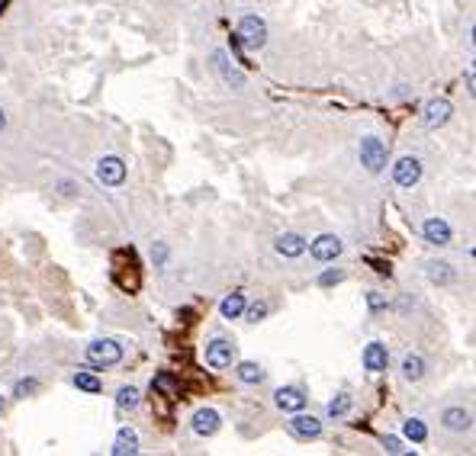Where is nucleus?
I'll return each mask as SVG.
<instances>
[{"label":"nucleus","instance_id":"b1692460","mask_svg":"<svg viewBox=\"0 0 476 456\" xmlns=\"http://www.w3.org/2000/svg\"><path fill=\"white\" fill-rule=\"evenodd\" d=\"M116 405H120L122 411H132L139 405V389H135V386H122V389L116 392Z\"/></svg>","mask_w":476,"mask_h":456},{"label":"nucleus","instance_id":"20e7f679","mask_svg":"<svg viewBox=\"0 0 476 456\" xmlns=\"http://www.w3.org/2000/svg\"><path fill=\"white\" fill-rule=\"evenodd\" d=\"M361 164H364L370 174H380L386 168V145H383L377 135H364L361 139Z\"/></svg>","mask_w":476,"mask_h":456},{"label":"nucleus","instance_id":"473e14b6","mask_svg":"<svg viewBox=\"0 0 476 456\" xmlns=\"http://www.w3.org/2000/svg\"><path fill=\"white\" fill-rule=\"evenodd\" d=\"M0 411H3V395H0Z\"/></svg>","mask_w":476,"mask_h":456},{"label":"nucleus","instance_id":"393cba45","mask_svg":"<svg viewBox=\"0 0 476 456\" xmlns=\"http://www.w3.org/2000/svg\"><path fill=\"white\" fill-rule=\"evenodd\" d=\"M75 386L81 392H91V395H97V392L103 389V382L97 379V376H91V373H77V376H75Z\"/></svg>","mask_w":476,"mask_h":456},{"label":"nucleus","instance_id":"cd10ccee","mask_svg":"<svg viewBox=\"0 0 476 456\" xmlns=\"http://www.w3.org/2000/svg\"><path fill=\"white\" fill-rule=\"evenodd\" d=\"M383 447H386V453H406V447H402L399 437H386L383 440Z\"/></svg>","mask_w":476,"mask_h":456},{"label":"nucleus","instance_id":"a878e982","mask_svg":"<svg viewBox=\"0 0 476 456\" xmlns=\"http://www.w3.org/2000/svg\"><path fill=\"white\" fill-rule=\"evenodd\" d=\"M36 389H39V382H36V379H19V382H17V395H19V399H26L29 392H36Z\"/></svg>","mask_w":476,"mask_h":456},{"label":"nucleus","instance_id":"5701e85b","mask_svg":"<svg viewBox=\"0 0 476 456\" xmlns=\"http://www.w3.org/2000/svg\"><path fill=\"white\" fill-rule=\"evenodd\" d=\"M402 434L412 440V444H421V440H428V428H425V421L419 418H409L402 424Z\"/></svg>","mask_w":476,"mask_h":456},{"label":"nucleus","instance_id":"dca6fc26","mask_svg":"<svg viewBox=\"0 0 476 456\" xmlns=\"http://www.w3.org/2000/svg\"><path fill=\"white\" fill-rule=\"evenodd\" d=\"M113 453H116V456H132V453H139V434H135L132 428H122L120 434H116Z\"/></svg>","mask_w":476,"mask_h":456},{"label":"nucleus","instance_id":"6ab92c4d","mask_svg":"<svg viewBox=\"0 0 476 456\" xmlns=\"http://www.w3.org/2000/svg\"><path fill=\"white\" fill-rule=\"evenodd\" d=\"M354 408V399H351V395H348V392H338L335 399L328 402V418H345L348 411Z\"/></svg>","mask_w":476,"mask_h":456},{"label":"nucleus","instance_id":"2eb2a0df","mask_svg":"<svg viewBox=\"0 0 476 456\" xmlns=\"http://www.w3.org/2000/svg\"><path fill=\"white\" fill-rule=\"evenodd\" d=\"M277 251L283 254V257H299V254L306 251V238L296 232H287L277 238Z\"/></svg>","mask_w":476,"mask_h":456},{"label":"nucleus","instance_id":"ddd939ff","mask_svg":"<svg viewBox=\"0 0 476 456\" xmlns=\"http://www.w3.org/2000/svg\"><path fill=\"white\" fill-rule=\"evenodd\" d=\"M421 235H425V241L435 244V248H444L450 241V225L444 219H428V222L421 225Z\"/></svg>","mask_w":476,"mask_h":456},{"label":"nucleus","instance_id":"2f4dec72","mask_svg":"<svg viewBox=\"0 0 476 456\" xmlns=\"http://www.w3.org/2000/svg\"><path fill=\"white\" fill-rule=\"evenodd\" d=\"M3 126H7V116H3V110H0V129H3Z\"/></svg>","mask_w":476,"mask_h":456},{"label":"nucleus","instance_id":"f257e3e1","mask_svg":"<svg viewBox=\"0 0 476 456\" xmlns=\"http://www.w3.org/2000/svg\"><path fill=\"white\" fill-rule=\"evenodd\" d=\"M122 360V344L120 341H110V337H100L94 344H87V364L91 366H116Z\"/></svg>","mask_w":476,"mask_h":456},{"label":"nucleus","instance_id":"f3484780","mask_svg":"<svg viewBox=\"0 0 476 456\" xmlns=\"http://www.w3.org/2000/svg\"><path fill=\"white\" fill-rule=\"evenodd\" d=\"M402 379L406 382H421L425 379V360H421L419 354L402 357Z\"/></svg>","mask_w":476,"mask_h":456},{"label":"nucleus","instance_id":"4468645a","mask_svg":"<svg viewBox=\"0 0 476 456\" xmlns=\"http://www.w3.org/2000/svg\"><path fill=\"white\" fill-rule=\"evenodd\" d=\"M441 424H444V430H450V434H464V430H470V411L467 408H444V415H441Z\"/></svg>","mask_w":476,"mask_h":456},{"label":"nucleus","instance_id":"39448f33","mask_svg":"<svg viewBox=\"0 0 476 456\" xmlns=\"http://www.w3.org/2000/svg\"><path fill=\"white\" fill-rule=\"evenodd\" d=\"M392 180H396L399 186H406V190H412V186L421 180V161L415 158V155L399 158L396 164H392Z\"/></svg>","mask_w":476,"mask_h":456},{"label":"nucleus","instance_id":"bb28decb","mask_svg":"<svg viewBox=\"0 0 476 456\" xmlns=\"http://www.w3.org/2000/svg\"><path fill=\"white\" fill-rule=\"evenodd\" d=\"M341 279H345V273L341 270H325L322 277H318V283H322V286H332V283H341Z\"/></svg>","mask_w":476,"mask_h":456},{"label":"nucleus","instance_id":"7c9ffc66","mask_svg":"<svg viewBox=\"0 0 476 456\" xmlns=\"http://www.w3.org/2000/svg\"><path fill=\"white\" fill-rule=\"evenodd\" d=\"M367 306H370V308H383V306H386V296H383V293H367Z\"/></svg>","mask_w":476,"mask_h":456},{"label":"nucleus","instance_id":"a211bd4d","mask_svg":"<svg viewBox=\"0 0 476 456\" xmlns=\"http://www.w3.org/2000/svg\"><path fill=\"white\" fill-rule=\"evenodd\" d=\"M428 277L435 279V283H441V286H448V283L457 279V273H454V267H450L448 261H431L428 264Z\"/></svg>","mask_w":476,"mask_h":456},{"label":"nucleus","instance_id":"6e6552de","mask_svg":"<svg viewBox=\"0 0 476 456\" xmlns=\"http://www.w3.org/2000/svg\"><path fill=\"white\" fill-rule=\"evenodd\" d=\"M341 248H345V244H341L338 235H318L316 241L309 244V254H312L316 261H335L338 254H341Z\"/></svg>","mask_w":476,"mask_h":456},{"label":"nucleus","instance_id":"f03ea898","mask_svg":"<svg viewBox=\"0 0 476 456\" xmlns=\"http://www.w3.org/2000/svg\"><path fill=\"white\" fill-rule=\"evenodd\" d=\"M238 42H242L245 48H261L264 42H267V23H264L261 17H254V13H248V17H242V23H238Z\"/></svg>","mask_w":476,"mask_h":456},{"label":"nucleus","instance_id":"f8f14e48","mask_svg":"<svg viewBox=\"0 0 476 456\" xmlns=\"http://www.w3.org/2000/svg\"><path fill=\"white\" fill-rule=\"evenodd\" d=\"M450 112H454V110H450L448 100H431L428 106H425V116H421V119H425L428 129H441V126H448Z\"/></svg>","mask_w":476,"mask_h":456},{"label":"nucleus","instance_id":"c756f323","mask_svg":"<svg viewBox=\"0 0 476 456\" xmlns=\"http://www.w3.org/2000/svg\"><path fill=\"white\" fill-rule=\"evenodd\" d=\"M155 389L174 392V379H171V376H164V373H161V376H155Z\"/></svg>","mask_w":476,"mask_h":456},{"label":"nucleus","instance_id":"aec40b11","mask_svg":"<svg viewBox=\"0 0 476 456\" xmlns=\"http://www.w3.org/2000/svg\"><path fill=\"white\" fill-rule=\"evenodd\" d=\"M219 312H222V318H229V321H232V318H238L245 312V296L242 293H232V296H225L222 299V306H219Z\"/></svg>","mask_w":476,"mask_h":456},{"label":"nucleus","instance_id":"423d86ee","mask_svg":"<svg viewBox=\"0 0 476 456\" xmlns=\"http://www.w3.org/2000/svg\"><path fill=\"white\" fill-rule=\"evenodd\" d=\"M97 180H100L103 186H120L122 180H126V164H122L120 158L106 155V158L97 161Z\"/></svg>","mask_w":476,"mask_h":456},{"label":"nucleus","instance_id":"9b49d317","mask_svg":"<svg viewBox=\"0 0 476 456\" xmlns=\"http://www.w3.org/2000/svg\"><path fill=\"white\" fill-rule=\"evenodd\" d=\"M219 424H222V418H219L216 408H200L193 415V434H200V437H213Z\"/></svg>","mask_w":476,"mask_h":456},{"label":"nucleus","instance_id":"9d476101","mask_svg":"<svg viewBox=\"0 0 476 456\" xmlns=\"http://www.w3.org/2000/svg\"><path fill=\"white\" fill-rule=\"evenodd\" d=\"M364 366L370 373H386V366H390V350H386V344L370 341V344L364 347Z\"/></svg>","mask_w":476,"mask_h":456},{"label":"nucleus","instance_id":"4be33fe9","mask_svg":"<svg viewBox=\"0 0 476 456\" xmlns=\"http://www.w3.org/2000/svg\"><path fill=\"white\" fill-rule=\"evenodd\" d=\"M213 58H216V68L222 71V77H225V81H229V84H235V87H242V81H245V77H242V71H235V68L229 65V58H225V52H216Z\"/></svg>","mask_w":476,"mask_h":456},{"label":"nucleus","instance_id":"412c9836","mask_svg":"<svg viewBox=\"0 0 476 456\" xmlns=\"http://www.w3.org/2000/svg\"><path fill=\"white\" fill-rule=\"evenodd\" d=\"M235 376H238L242 382H248V386H258V382H264V370H261L258 364H251V360H245V364H238Z\"/></svg>","mask_w":476,"mask_h":456},{"label":"nucleus","instance_id":"0eeeda50","mask_svg":"<svg viewBox=\"0 0 476 456\" xmlns=\"http://www.w3.org/2000/svg\"><path fill=\"white\" fill-rule=\"evenodd\" d=\"M289 430H293L296 437H303V440H312V437H318V434H322V418H316V415H306V411L299 408V411H293Z\"/></svg>","mask_w":476,"mask_h":456},{"label":"nucleus","instance_id":"c85d7f7f","mask_svg":"<svg viewBox=\"0 0 476 456\" xmlns=\"http://www.w3.org/2000/svg\"><path fill=\"white\" fill-rule=\"evenodd\" d=\"M264 315H267V306H264V302H258V306L248 308V321H261Z\"/></svg>","mask_w":476,"mask_h":456},{"label":"nucleus","instance_id":"1a4fd4ad","mask_svg":"<svg viewBox=\"0 0 476 456\" xmlns=\"http://www.w3.org/2000/svg\"><path fill=\"white\" fill-rule=\"evenodd\" d=\"M274 402H277L280 411H299V408H306V392L299 389V386H283V389L274 392Z\"/></svg>","mask_w":476,"mask_h":456},{"label":"nucleus","instance_id":"7ed1b4c3","mask_svg":"<svg viewBox=\"0 0 476 456\" xmlns=\"http://www.w3.org/2000/svg\"><path fill=\"white\" fill-rule=\"evenodd\" d=\"M235 357H238V350H235V344L225 341V337H213V341L206 344V364L213 366V370H229V366L235 364Z\"/></svg>","mask_w":476,"mask_h":456}]
</instances>
